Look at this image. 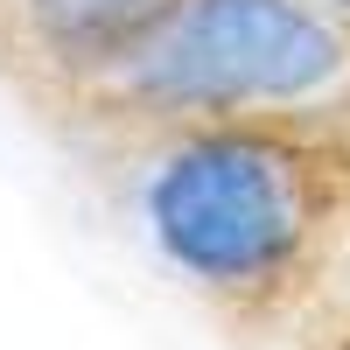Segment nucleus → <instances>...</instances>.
Masks as SVG:
<instances>
[{"mask_svg": "<svg viewBox=\"0 0 350 350\" xmlns=\"http://www.w3.org/2000/svg\"><path fill=\"white\" fill-rule=\"evenodd\" d=\"M350 217V168L301 120L154 126L133 161V224L168 280L224 315H301Z\"/></svg>", "mask_w": 350, "mask_h": 350, "instance_id": "obj_1", "label": "nucleus"}, {"mask_svg": "<svg viewBox=\"0 0 350 350\" xmlns=\"http://www.w3.org/2000/svg\"><path fill=\"white\" fill-rule=\"evenodd\" d=\"M92 112L140 133L196 120L329 126L350 112V21L323 0H168Z\"/></svg>", "mask_w": 350, "mask_h": 350, "instance_id": "obj_2", "label": "nucleus"}, {"mask_svg": "<svg viewBox=\"0 0 350 350\" xmlns=\"http://www.w3.org/2000/svg\"><path fill=\"white\" fill-rule=\"evenodd\" d=\"M168 0H0V56L56 98L92 105Z\"/></svg>", "mask_w": 350, "mask_h": 350, "instance_id": "obj_3", "label": "nucleus"}, {"mask_svg": "<svg viewBox=\"0 0 350 350\" xmlns=\"http://www.w3.org/2000/svg\"><path fill=\"white\" fill-rule=\"evenodd\" d=\"M301 323L323 336V343H343V336H350V217H343L336 245H329V259H323V273H315L308 301H301Z\"/></svg>", "mask_w": 350, "mask_h": 350, "instance_id": "obj_4", "label": "nucleus"}, {"mask_svg": "<svg viewBox=\"0 0 350 350\" xmlns=\"http://www.w3.org/2000/svg\"><path fill=\"white\" fill-rule=\"evenodd\" d=\"M323 8H329V14H343V21H350V0H323Z\"/></svg>", "mask_w": 350, "mask_h": 350, "instance_id": "obj_5", "label": "nucleus"}, {"mask_svg": "<svg viewBox=\"0 0 350 350\" xmlns=\"http://www.w3.org/2000/svg\"><path fill=\"white\" fill-rule=\"evenodd\" d=\"M329 350H350V336H343V343H329Z\"/></svg>", "mask_w": 350, "mask_h": 350, "instance_id": "obj_6", "label": "nucleus"}]
</instances>
